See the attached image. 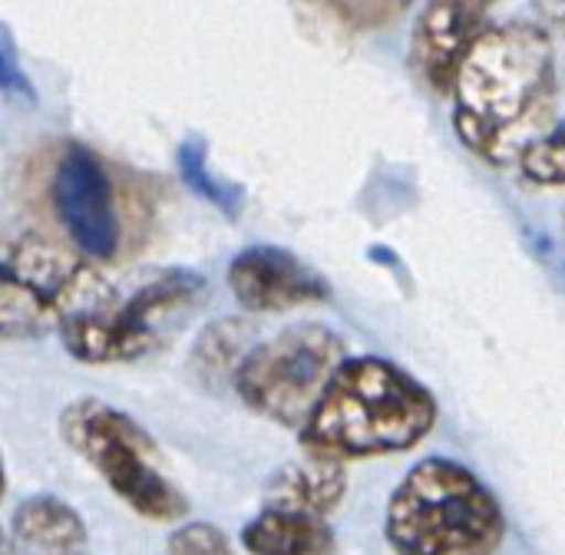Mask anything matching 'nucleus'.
<instances>
[{"instance_id":"obj_1","label":"nucleus","mask_w":565,"mask_h":555,"mask_svg":"<svg viewBox=\"0 0 565 555\" xmlns=\"http://www.w3.org/2000/svg\"><path fill=\"white\" fill-rule=\"evenodd\" d=\"M457 136L490 162L520 156L556 99L553 40L536 23L490 26L454 83Z\"/></svg>"},{"instance_id":"obj_2","label":"nucleus","mask_w":565,"mask_h":555,"mask_svg":"<svg viewBox=\"0 0 565 555\" xmlns=\"http://www.w3.org/2000/svg\"><path fill=\"white\" fill-rule=\"evenodd\" d=\"M437 424L434 394L404 367L364 354L348 357L308 424L301 450L331 460H367L414 450Z\"/></svg>"},{"instance_id":"obj_3","label":"nucleus","mask_w":565,"mask_h":555,"mask_svg":"<svg viewBox=\"0 0 565 555\" xmlns=\"http://www.w3.org/2000/svg\"><path fill=\"white\" fill-rule=\"evenodd\" d=\"M384 536L394 555H493L507 540V513L473 470L427 457L391 493Z\"/></svg>"},{"instance_id":"obj_4","label":"nucleus","mask_w":565,"mask_h":555,"mask_svg":"<svg viewBox=\"0 0 565 555\" xmlns=\"http://www.w3.org/2000/svg\"><path fill=\"white\" fill-rule=\"evenodd\" d=\"M202 295L205 281L195 271H152L129 291L109 288L93 308L63 321L56 334L79 364H132L159 351L175 324L199 308Z\"/></svg>"},{"instance_id":"obj_5","label":"nucleus","mask_w":565,"mask_h":555,"mask_svg":"<svg viewBox=\"0 0 565 555\" xmlns=\"http://www.w3.org/2000/svg\"><path fill=\"white\" fill-rule=\"evenodd\" d=\"M60 437L142 520L179 523L189 513L185 493L159 470L156 440L119 407L96 397L73 401L60 414Z\"/></svg>"},{"instance_id":"obj_6","label":"nucleus","mask_w":565,"mask_h":555,"mask_svg":"<svg viewBox=\"0 0 565 555\" xmlns=\"http://www.w3.org/2000/svg\"><path fill=\"white\" fill-rule=\"evenodd\" d=\"M109 291L96 262L66 252L43 235H17L3 245L0 338L30 341L60 331L63 321L93 308Z\"/></svg>"},{"instance_id":"obj_7","label":"nucleus","mask_w":565,"mask_h":555,"mask_svg":"<svg viewBox=\"0 0 565 555\" xmlns=\"http://www.w3.org/2000/svg\"><path fill=\"white\" fill-rule=\"evenodd\" d=\"M344 361V338L328 324L305 321L258 341L232 384L248 410L278 427L301 430Z\"/></svg>"},{"instance_id":"obj_8","label":"nucleus","mask_w":565,"mask_h":555,"mask_svg":"<svg viewBox=\"0 0 565 555\" xmlns=\"http://www.w3.org/2000/svg\"><path fill=\"white\" fill-rule=\"evenodd\" d=\"M50 209L70 245L89 262H113L129 235L126 192L109 166L83 142H66L50 166Z\"/></svg>"},{"instance_id":"obj_9","label":"nucleus","mask_w":565,"mask_h":555,"mask_svg":"<svg viewBox=\"0 0 565 555\" xmlns=\"http://www.w3.org/2000/svg\"><path fill=\"white\" fill-rule=\"evenodd\" d=\"M497 0H427L414 20L411 63L440 96L454 93L457 73L477 40L490 30Z\"/></svg>"},{"instance_id":"obj_10","label":"nucleus","mask_w":565,"mask_h":555,"mask_svg":"<svg viewBox=\"0 0 565 555\" xmlns=\"http://www.w3.org/2000/svg\"><path fill=\"white\" fill-rule=\"evenodd\" d=\"M228 288L245 311L278 314L328 301V281L278 245H252L228 265Z\"/></svg>"},{"instance_id":"obj_11","label":"nucleus","mask_w":565,"mask_h":555,"mask_svg":"<svg viewBox=\"0 0 565 555\" xmlns=\"http://www.w3.org/2000/svg\"><path fill=\"white\" fill-rule=\"evenodd\" d=\"M344 497H348L344 460H331L308 450L301 460H291L281 470H275L265 487V506L298 510L315 516L334 513Z\"/></svg>"},{"instance_id":"obj_12","label":"nucleus","mask_w":565,"mask_h":555,"mask_svg":"<svg viewBox=\"0 0 565 555\" xmlns=\"http://www.w3.org/2000/svg\"><path fill=\"white\" fill-rule=\"evenodd\" d=\"M242 549L248 555H334L338 540L328 516L265 506L242 530Z\"/></svg>"},{"instance_id":"obj_13","label":"nucleus","mask_w":565,"mask_h":555,"mask_svg":"<svg viewBox=\"0 0 565 555\" xmlns=\"http://www.w3.org/2000/svg\"><path fill=\"white\" fill-rule=\"evenodd\" d=\"M10 526L23 546L40 549L46 555L79 553L86 546L83 516L70 503H63L60 497H50V493H36V497L20 500Z\"/></svg>"},{"instance_id":"obj_14","label":"nucleus","mask_w":565,"mask_h":555,"mask_svg":"<svg viewBox=\"0 0 565 555\" xmlns=\"http://www.w3.org/2000/svg\"><path fill=\"white\" fill-rule=\"evenodd\" d=\"M255 344L258 341L252 338V324L235 321V318H222L199 334V341L192 348V371L205 384L235 381L242 361L252 354Z\"/></svg>"},{"instance_id":"obj_15","label":"nucleus","mask_w":565,"mask_h":555,"mask_svg":"<svg viewBox=\"0 0 565 555\" xmlns=\"http://www.w3.org/2000/svg\"><path fill=\"white\" fill-rule=\"evenodd\" d=\"M520 169L536 185H565V122L543 129L516 156Z\"/></svg>"},{"instance_id":"obj_16","label":"nucleus","mask_w":565,"mask_h":555,"mask_svg":"<svg viewBox=\"0 0 565 555\" xmlns=\"http://www.w3.org/2000/svg\"><path fill=\"white\" fill-rule=\"evenodd\" d=\"M348 26L358 30H381L411 7V0H324Z\"/></svg>"},{"instance_id":"obj_17","label":"nucleus","mask_w":565,"mask_h":555,"mask_svg":"<svg viewBox=\"0 0 565 555\" xmlns=\"http://www.w3.org/2000/svg\"><path fill=\"white\" fill-rule=\"evenodd\" d=\"M169 555H235L228 536L212 523H182L166 540Z\"/></svg>"},{"instance_id":"obj_18","label":"nucleus","mask_w":565,"mask_h":555,"mask_svg":"<svg viewBox=\"0 0 565 555\" xmlns=\"http://www.w3.org/2000/svg\"><path fill=\"white\" fill-rule=\"evenodd\" d=\"M182 175L209 199V202H218V205H225L235 192H228L225 185H218L215 179L209 182V166H205V152L202 149H195V146H182Z\"/></svg>"},{"instance_id":"obj_19","label":"nucleus","mask_w":565,"mask_h":555,"mask_svg":"<svg viewBox=\"0 0 565 555\" xmlns=\"http://www.w3.org/2000/svg\"><path fill=\"white\" fill-rule=\"evenodd\" d=\"M533 7H536L546 20L565 23V0H533Z\"/></svg>"},{"instance_id":"obj_20","label":"nucleus","mask_w":565,"mask_h":555,"mask_svg":"<svg viewBox=\"0 0 565 555\" xmlns=\"http://www.w3.org/2000/svg\"><path fill=\"white\" fill-rule=\"evenodd\" d=\"M66 555H76V553H66Z\"/></svg>"}]
</instances>
